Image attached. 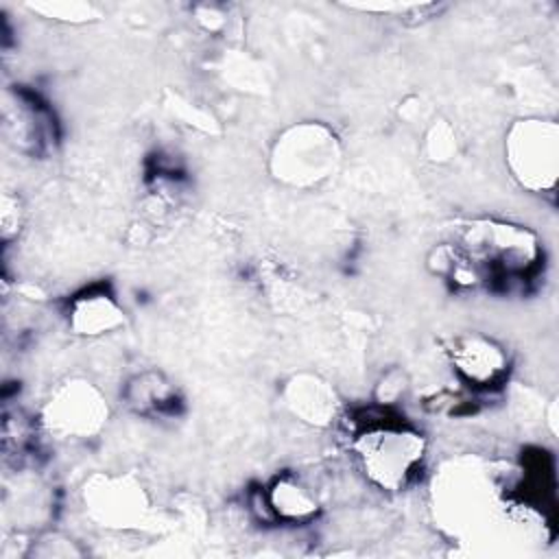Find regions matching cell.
Masks as SVG:
<instances>
[{"label":"cell","instance_id":"1","mask_svg":"<svg viewBox=\"0 0 559 559\" xmlns=\"http://www.w3.org/2000/svg\"><path fill=\"white\" fill-rule=\"evenodd\" d=\"M539 242L522 225L478 218L461 227L459 238L437 249L439 275L459 286L520 282L537 271Z\"/></svg>","mask_w":559,"mask_h":559},{"label":"cell","instance_id":"2","mask_svg":"<svg viewBox=\"0 0 559 559\" xmlns=\"http://www.w3.org/2000/svg\"><path fill=\"white\" fill-rule=\"evenodd\" d=\"M352 452L365 478L382 491H402L426 459V437L404 419L360 421Z\"/></svg>","mask_w":559,"mask_h":559},{"label":"cell","instance_id":"3","mask_svg":"<svg viewBox=\"0 0 559 559\" xmlns=\"http://www.w3.org/2000/svg\"><path fill=\"white\" fill-rule=\"evenodd\" d=\"M343 159V146L332 127L304 120L286 127L273 142L269 155L271 175L297 190H312L330 181Z\"/></svg>","mask_w":559,"mask_h":559},{"label":"cell","instance_id":"4","mask_svg":"<svg viewBox=\"0 0 559 559\" xmlns=\"http://www.w3.org/2000/svg\"><path fill=\"white\" fill-rule=\"evenodd\" d=\"M504 164L531 194H552L559 175V129L555 120L522 118L504 138Z\"/></svg>","mask_w":559,"mask_h":559},{"label":"cell","instance_id":"5","mask_svg":"<svg viewBox=\"0 0 559 559\" xmlns=\"http://www.w3.org/2000/svg\"><path fill=\"white\" fill-rule=\"evenodd\" d=\"M109 419L103 391L85 378H68L50 391L41 408V428L57 439H92Z\"/></svg>","mask_w":559,"mask_h":559},{"label":"cell","instance_id":"6","mask_svg":"<svg viewBox=\"0 0 559 559\" xmlns=\"http://www.w3.org/2000/svg\"><path fill=\"white\" fill-rule=\"evenodd\" d=\"M87 515L105 528L129 531L144 524L151 500L146 489L131 476L96 474L83 485Z\"/></svg>","mask_w":559,"mask_h":559},{"label":"cell","instance_id":"7","mask_svg":"<svg viewBox=\"0 0 559 559\" xmlns=\"http://www.w3.org/2000/svg\"><path fill=\"white\" fill-rule=\"evenodd\" d=\"M445 356L459 380L480 391L500 386L511 367L507 349L480 332L454 334L445 345Z\"/></svg>","mask_w":559,"mask_h":559},{"label":"cell","instance_id":"8","mask_svg":"<svg viewBox=\"0 0 559 559\" xmlns=\"http://www.w3.org/2000/svg\"><path fill=\"white\" fill-rule=\"evenodd\" d=\"M282 397L293 417L314 428L334 426L343 411L334 386L317 373H295L288 378Z\"/></svg>","mask_w":559,"mask_h":559},{"label":"cell","instance_id":"9","mask_svg":"<svg viewBox=\"0 0 559 559\" xmlns=\"http://www.w3.org/2000/svg\"><path fill=\"white\" fill-rule=\"evenodd\" d=\"M4 124L22 151L41 153L55 140V120L37 96L17 90L13 103L7 98Z\"/></svg>","mask_w":559,"mask_h":559},{"label":"cell","instance_id":"10","mask_svg":"<svg viewBox=\"0 0 559 559\" xmlns=\"http://www.w3.org/2000/svg\"><path fill=\"white\" fill-rule=\"evenodd\" d=\"M124 323V310L116 297L103 288L76 295L68 308V325L81 336H103Z\"/></svg>","mask_w":559,"mask_h":559},{"label":"cell","instance_id":"11","mask_svg":"<svg viewBox=\"0 0 559 559\" xmlns=\"http://www.w3.org/2000/svg\"><path fill=\"white\" fill-rule=\"evenodd\" d=\"M264 500L269 511L284 522L297 524V522H308L312 520L321 504L317 493L304 485L299 478L290 474L277 476L264 491Z\"/></svg>","mask_w":559,"mask_h":559},{"label":"cell","instance_id":"12","mask_svg":"<svg viewBox=\"0 0 559 559\" xmlns=\"http://www.w3.org/2000/svg\"><path fill=\"white\" fill-rule=\"evenodd\" d=\"M127 404L142 415H164L175 408L177 391L159 371L138 373L127 382Z\"/></svg>","mask_w":559,"mask_h":559},{"label":"cell","instance_id":"13","mask_svg":"<svg viewBox=\"0 0 559 559\" xmlns=\"http://www.w3.org/2000/svg\"><path fill=\"white\" fill-rule=\"evenodd\" d=\"M426 148L430 159L448 162L456 153V138L454 131L445 122H435L426 135Z\"/></svg>","mask_w":559,"mask_h":559},{"label":"cell","instance_id":"14","mask_svg":"<svg viewBox=\"0 0 559 559\" xmlns=\"http://www.w3.org/2000/svg\"><path fill=\"white\" fill-rule=\"evenodd\" d=\"M31 555L37 557H72V555H81V550L74 546V542L70 539H61L59 535H48L41 537L39 542L31 544Z\"/></svg>","mask_w":559,"mask_h":559}]
</instances>
